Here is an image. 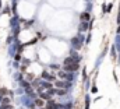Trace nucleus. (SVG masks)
I'll return each instance as SVG.
<instances>
[{
	"mask_svg": "<svg viewBox=\"0 0 120 109\" xmlns=\"http://www.w3.org/2000/svg\"><path fill=\"white\" fill-rule=\"evenodd\" d=\"M82 42H85V38L82 36V35H77V36H74L73 39H71V45H73V49H81V46H82Z\"/></svg>",
	"mask_w": 120,
	"mask_h": 109,
	"instance_id": "obj_1",
	"label": "nucleus"
},
{
	"mask_svg": "<svg viewBox=\"0 0 120 109\" xmlns=\"http://www.w3.org/2000/svg\"><path fill=\"white\" fill-rule=\"evenodd\" d=\"M80 69V64L78 63H71V64H63V70L67 71V73H75L77 70Z\"/></svg>",
	"mask_w": 120,
	"mask_h": 109,
	"instance_id": "obj_2",
	"label": "nucleus"
},
{
	"mask_svg": "<svg viewBox=\"0 0 120 109\" xmlns=\"http://www.w3.org/2000/svg\"><path fill=\"white\" fill-rule=\"evenodd\" d=\"M42 78L43 80H49V81H56V76L55 74H49L48 71H43L42 73Z\"/></svg>",
	"mask_w": 120,
	"mask_h": 109,
	"instance_id": "obj_3",
	"label": "nucleus"
},
{
	"mask_svg": "<svg viewBox=\"0 0 120 109\" xmlns=\"http://www.w3.org/2000/svg\"><path fill=\"white\" fill-rule=\"evenodd\" d=\"M80 32H85V31H88L90 29V21H81V24H80Z\"/></svg>",
	"mask_w": 120,
	"mask_h": 109,
	"instance_id": "obj_4",
	"label": "nucleus"
},
{
	"mask_svg": "<svg viewBox=\"0 0 120 109\" xmlns=\"http://www.w3.org/2000/svg\"><path fill=\"white\" fill-rule=\"evenodd\" d=\"M46 109H57V104L50 98V99H48L46 101V106H45Z\"/></svg>",
	"mask_w": 120,
	"mask_h": 109,
	"instance_id": "obj_5",
	"label": "nucleus"
},
{
	"mask_svg": "<svg viewBox=\"0 0 120 109\" xmlns=\"http://www.w3.org/2000/svg\"><path fill=\"white\" fill-rule=\"evenodd\" d=\"M80 20H81V21H90L91 20V13H88V11L81 13V14H80Z\"/></svg>",
	"mask_w": 120,
	"mask_h": 109,
	"instance_id": "obj_6",
	"label": "nucleus"
},
{
	"mask_svg": "<svg viewBox=\"0 0 120 109\" xmlns=\"http://www.w3.org/2000/svg\"><path fill=\"white\" fill-rule=\"evenodd\" d=\"M71 63H77V62H75V59H74L73 56L66 57V59H64V62H63V64H71Z\"/></svg>",
	"mask_w": 120,
	"mask_h": 109,
	"instance_id": "obj_7",
	"label": "nucleus"
},
{
	"mask_svg": "<svg viewBox=\"0 0 120 109\" xmlns=\"http://www.w3.org/2000/svg\"><path fill=\"white\" fill-rule=\"evenodd\" d=\"M39 98H42L43 101H48V99H50V95H49L48 92H43V91H41V92H39Z\"/></svg>",
	"mask_w": 120,
	"mask_h": 109,
	"instance_id": "obj_8",
	"label": "nucleus"
},
{
	"mask_svg": "<svg viewBox=\"0 0 120 109\" xmlns=\"http://www.w3.org/2000/svg\"><path fill=\"white\" fill-rule=\"evenodd\" d=\"M41 85H42V88H45V90H49V88L53 87V84H52L50 81H42L41 82Z\"/></svg>",
	"mask_w": 120,
	"mask_h": 109,
	"instance_id": "obj_9",
	"label": "nucleus"
},
{
	"mask_svg": "<svg viewBox=\"0 0 120 109\" xmlns=\"http://www.w3.org/2000/svg\"><path fill=\"white\" fill-rule=\"evenodd\" d=\"M55 85L57 88H66V80H63V81H55Z\"/></svg>",
	"mask_w": 120,
	"mask_h": 109,
	"instance_id": "obj_10",
	"label": "nucleus"
},
{
	"mask_svg": "<svg viewBox=\"0 0 120 109\" xmlns=\"http://www.w3.org/2000/svg\"><path fill=\"white\" fill-rule=\"evenodd\" d=\"M84 109H91V98H90V95H85V108Z\"/></svg>",
	"mask_w": 120,
	"mask_h": 109,
	"instance_id": "obj_11",
	"label": "nucleus"
},
{
	"mask_svg": "<svg viewBox=\"0 0 120 109\" xmlns=\"http://www.w3.org/2000/svg\"><path fill=\"white\" fill-rule=\"evenodd\" d=\"M34 104H35V106H39V108H41V106H43V99H42V98L35 99V102H34Z\"/></svg>",
	"mask_w": 120,
	"mask_h": 109,
	"instance_id": "obj_12",
	"label": "nucleus"
},
{
	"mask_svg": "<svg viewBox=\"0 0 120 109\" xmlns=\"http://www.w3.org/2000/svg\"><path fill=\"white\" fill-rule=\"evenodd\" d=\"M56 94L57 95H66L67 91H66V88H60V90H56Z\"/></svg>",
	"mask_w": 120,
	"mask_h": 109,
	"instance_id": "obj_13",
	"label": "nucleus"
},
{
	"mask_svg": "<svg viewBox=\"0 0 120 109\" xmlns=\"http://www.w3.org/2000/svg\"><path fill=\"white\" fill-rule=\"evenodd\" d=\"M112 8H113V3H108V4H106V10H105V13H110Z\"/></svg>",
	"mask_w": 120,
	"mask_h": 109,
	"instance_id": "obj_14",
	"label": "nucleus"
},
{
	"mask_svg": "<svg viewBox=\"0 0 120 109\" xmlns=\"http://www.w3.org/2000/svg\"><path fill=\"white\" fill-rule=\"evenodd\" d=\"M0 109H13V105H10V104H1Z\"/></svg>",
	"mask_w": 120,
	"mask_h": 109,
	"instance_id": "obj_15",
	"label": "nucleus"
},
{
	"mask_svg": "<svg viewBox=\"0 0 120 109\" xmlns=\"http://www.w3.org/2000/svg\"><path fill=\"white\" fill-rule=\"evenodd\" d=\"M92 7H94V6H92V1H88V6H87V10H85V11L91 13V11H92Z\"/></svg>",
	"mask_w": 120,
	"mask_h": 109,
	"instance_id": "obj_16",
	"label": "nucleus"
},
{
	"mask_svg": "<svg viewBox=\"0 0 120 109\" xmlns=\"http://www.w3.org/2000/svg\"><path fill=\"white\" fill-rule=\"evenodd\" d=\"M57 74H59V77H60V78H64V77H66V71H64V70H60V71L57 73Z\"/></svg>",
	"mask_w": 120,
	"mask_h": 109,
	"instance_id": "obj_17",
	"label": "nucleus"
},
{
	"mask_svg": "<svg viewBox=\"0 0 120 109\" xmlns=\"http://www.w3.org/2000/svg\"><path fill=\"white\" fill-rule=\"evenodd\" d=\"M91 39H92V35H91V34H88V35L85 36V43H90Z\"/></svg>",
	"mask_w": 120,
	"mask_h": 109,
	"instance_id": "obj_18",
	"label": "nucleus"
},
{
	"mask_svg": "<svg viewBox=\"0 0 120 109\" xmlns=\"http://www.w3.org/2000/svg\"><path fill=\"white\" fill-rule=\"evenodd\" d=\"M63 106H64V109H71V108H73V104H71V102H68V104H64Z\"/></svg>",
	"mask_w": 120,
	"mask_h": 109,
	"instance_id": "obj_19",
	"label": "nucleus"
},
{
	"mask_svg": "<svg viewBox=\"0 0 120 109\" xmlns=\"http://www.w3.org/2000/svg\"><path fill=\"white\" fill-rule=\"evenodd\" d=\"M21 85H22L24 88H28V87H31L30 82H28V81H21Z\"/></svg>",
	"mask_w": 120,
	"mask_h": 109,
	"instance_id": "obj_20",
	"label": "nucleus"
},
{
	"mask_svg": "<svg viewBox=\"0 0 120 109\" xmlns=\"http://www.w3.org/2000/svg\"><path fill=\"white\" fill-rule=\"evenodd\" d=\"M91 92H92V94H96V92H98V87H95V85H94V87L91 88Z\"/></svg>",
	"mask_w": 120,
	"mask_h": 109,
	"instance_id": "obj_21",
	"label": "nucleus"
},
{
	"mask_svg": "<svg viewBox=\"0 0 120 109\" xmlns=\"http://www.w3.org/2000/svg\"><path fill=\"white\" fill-rule=\"evenodd\" d=\"M50 67H52V69H55V70H59V69H60L59 64H50Z\"/></svg>",
	"mask_w": 120,
	"mask_h": 109,
	"instance_id": "obj_22",
	"label": "nucleus"
},
{
	"mask_svg": "<svg viewBox=\"0 0 120 109\" xmlns=\"http://www.w3.org/2000/svg\"><path fill=\"white\" fill-rule=\"evenodd\" d=\"M1 102H3V104H10V99H8V98H3Z\"/></svg>",
	"mask_w": 120,
	"mask_h": 109,
	"instance_id": "obj_23",
	"label": "nucleus"
},
{
	"mask_svg": "<svg viewBox=\"0 0 120 109\" xmlns=\"http://www.w3.org/2000/svg\"><path fill=\"white\" fill-rule=\"evenodd\" d=\"M0 94H1V95L7 94V90H6V88H1V90H0Z\"/></svg>",
	"mask_w": 120,
	"mask_h": 109,
	"instance_id": "obj_24",
	"label": "nucleus"
},
{
	"mask_svg": "<svg viewBox=\"0 0 120 109\" xmlns=\"http://www.w3.org/2000/svg\"><path fill=\"white\" fill-rule=\"evenodd\" d=\"M36 41H38V39H36V38H35V39H32V41H31V42H28V43H27V45H34V43H36Z\"/></svg>",
	"mask_w": 120,
	"mask_h": 109,
	"instance_id": "obj_25",
	"label": "nucleus"
},
{
	"mask_svg": "<svg viewBox=\"0 0 120 109\" xmlns=\"http://www.w3.org/2000/svg\"><path fill=\"white\" fill-rule=\"evenodd\" d=\"M82 76H84V78H87V69L82 70Z\"/></svg>",
	"mask_w": 120,
	"mask_h": 109,
	"instance_id": "obj_26",
	"label": "nucleus"
},
{
	"mask_svg": "<svg viewBox=\"0 0 120 109\" xmlns=\"http://www.w3.org/2000/svg\"><path fill=\"white\" fill-rule=\"evenodd\" d=\"M20 59H21V53H18V54H17V56H15V60H17V62H18Z\"/></svg>",
	"mask_w": 120,
	"mask_h": 109,
	"instance_id": "obj_27",
	"label": "nucleus"
},
{
	"mask_svg": "<svg viewBox=\"0 0 120 109\" xmlns=\"http://www.w3.org/2000/svg\"><path fill=\"white\" fill-rule=\"evenodd\" d=\"M117 24L120 25V11H119V14H117Z\"/></svg>",
	"mask_w": 120,
	"mask_h": 109,
	"instance_id": "obj_28",
	"label": "nucleus"
},
{
	"mask_svg": "<svg viewBox=\"0 0 120 109\" xmlns=\"http://www.w3.org/2000/svg\"><path fill=\"white\" fill-rule=\"evenodd\" d=\"M85 88H87V90L90 88V81H87V82H85Z\"/></svg>",
	"mask_w": 120,
	"mask_h": 109,
	"instance_id": "obj_29",
	"label": "nucleus"
},
{
	"mask_svg": "<svg viewBox=\"0 0 120 109\" xmlns=\"http://www.w3.org/2000/svg\"><path fill=\"white\" fill-rule=\"evenodd\" d=\"M116 34H120V25L117 27V29H116Z\"/></svg>",
	"mask_w": 120,
	"mask_h": 109,
	"instance_id": "obj_30",
	"label": "nucleus"
},
{
	"mask_svg": "<svg viewBox=\"0 0 120 109\" xmlns=\"http://www.w3.org/2000/svg\"><path fill=\"white\" fill-rule=\"evenodd\" d=\"M85 1H92V0H85Z\"/></svg>",
	"mask_w": 120,
	"mask_h": 109,
	"instance_id": "obj_31",
	"label": "nucleus"
},
{
	"mask_svg": "<svg viewBox=\"0 0 120 109\" xmlns=\"http://www.w3.org/2000/svg\"><path fill=\"white\" fill-rule=\"evenodd\" d=\"M42 109H46V108H45V106H43V108H42Z\"/></svg>",
	"mask_w": 120,
	"mask_h": 109,
	"instance_id": "obj_32",
	"label": "nucleus"
}]
</instances>
